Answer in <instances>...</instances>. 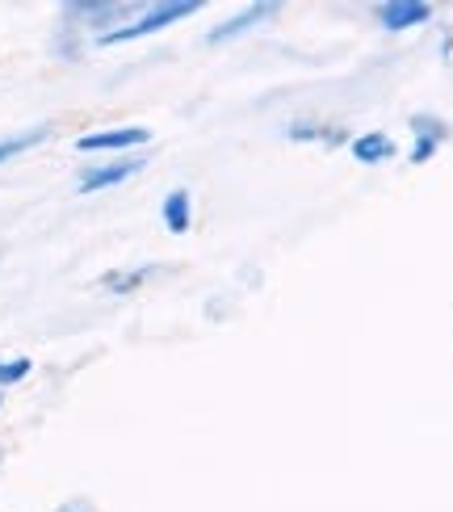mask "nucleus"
<instances>
[{
    "mask_svg": "<svg viewBox=\"0 0 453 512\" xmlns=\"http://www.w3.org/2000/svg\"><path fill=\"white\" fill-rule=\"evenodd\" d=\"M63 512H72V508H63Z\"/></svg>",
    "mask_w": 453,
    "mask_h": 512,
    "instance_id": "nucleus-12",
    "label": "nucleus"
},
{
    "mask_svg": "<svg viewBox=\"0 0 453 512\" xmlns=\"http://www.w3.org/2000/svg\"><path fill=\"white\" fill-rule=\"evenodd\" d=\"M416 131H420V139H416V147H412V164H424V160H433L437 143L445 139V126L433 122V118H416Z\"/></svg>",
    "mask_w": 453,
    "mask_h": 512,
    "instance_id": "nucleus-8",
    "label": "nucleus"
},
{
    "mask_svg": "<svg viewBox=\"0 0 453 512\" xmlns=\"http://www.w3.org/2000/svg\"><path fill=\"white\" fill-rule=\"evenodd\" d=\"M34 366H30V357H17V361H0V387H9V382H21Z\"/></svg>",
    "mask_w": 453,
    "mask_h": 512,
    "instance_id": "nucleus-10",
    "label": "nucleus"
},
{
    "mask_svg": "<svg viewBox=\"0 0 453 512\" xmlns=\"http://www.w3.org/2000/svg\"><path fill=\"white\" fill-rule=\"evenodd\" d=\"M189 219H193V210H189V189H172V194L164 198V223H168V231H172V236H185Z\"/></svg>",
    "mask_w": 453,
    "mask_h": 512,
    "instance_id": "nucleus-7",
    "label": "nucleus"
},
{
    "mask_svg": "<svg viewBox=\"0 0 453 512\" xmlns=\"http://www.w3.org/2000/svg\"><path fill=\"white\" fill-rule=\"evenodd\" d=\"M378 21L386 30H412L433 21V5H424V0H386V5H378Z\"/></svg>",
    "mask_w": 453,
    "mask_h": 512,
    "instance_id": "nucleus-4",
    "label": "nucleus"
},
{
    "mask_svg": "<svg viewBox=\"0 0 453 512\" xmlns=\"http://www.w3.org/2000/svg\"><path fill=\"white\" fill-rule=\"evenodd\" d=\"M286 135H290V139H323V143H336V139H340V131H328V126H307V122L290 126Z\"/></svg>",
    "mask_w": 453,
    "mask_h": 512,
    "instance_id": "nucleus-11",
    "label": "nucleus"
},
{
    "mask_svg": "<svg viewBox=\"0 0 453 512\" xmlns=\"http://www.w3.org/2000/svg\"><path fill=\"white\" fill-rule=\"evenodd\" d=\"M273 13H277V5H269V0H261V5H248L244 13H235L231 21H223V26H214V30L206 34V42H210V47H219V42H231V38L248 34L252 26H261V21L273 17Z\"/></svg>",
    "mask_w": 453,
    "mask_h": 512,
    "instance_id": "nucleus-5",
    "label": "nucleus"
},
{
    "mask_svg": "<svg viewBox=\"0 0 453 512\" xmlns=\"http://www.w3.org/2000/svg\"><path fill=\"white\" fill-rule=\"evenodd\" d=\"M143 143H151L147 126H118V131H93L76 139L80 152H126V147H143Z\"/></svg>",
    "mask_w": 453,
    "mask_h": 512,
    "instance_id": "nucleus-2",
    "label": "nucleus"
},
{
    "mask_svg": "<svg viewBox=\"0 0 453 512\" xmlns=\"http://www.w3.org/2000/svg\"><path fill=\"white\" fill-rule=\"evenodd\" d=\"M202 9V0H168V5H156V9H147L139 21H131V26H114V30H105L101 42L110 47V42H135L143 34H156L164 26H172V21H181V17H193Z\"/></svg>",
    "mask_w": 453,
    "mask_h": 512,
    "instance_id": "nucleus-1",
    "label": "nucleus"
},
{
    "mask_svg": "<svg viewBox=\"0 0 453 512\" xmlns=\"http://www.w3.org/2000/svg\"><path fill=\"white\" fill-rule=\"evenodd\" d=\"M143 168V156H131V160H110V164H97V168H84L80 173V194H97V189H110V185H122L131 181Z\"/></svg>",
    "mask_w": 453,
    "mask_h": 512,
    "instance_id": "nucleus-3",
    "label": "nucleus"
},
{
    "mask_svg": "<svg viewBox=\"0 0 453 512\" xmlns=\"http://www.w3.org/2000/svg\"><path fill=\"white\" fill-rule=\"evenodd\" d=\"M395 156V139L382 135V131H370V135H357L353 139V160L357 164H382Z\"/></svg>",
    "mask_w": 453,
    "mask_h": 512,
    "instance_id": "nucleus-6",
    "label": "nucleus"
},
{
    "mask_svg": "<svg viewBox=\"0 0 453 512\" xmlns=\"http://www.w3.org/2000/svg\"><path fill=\"white\" fill-rule=\"evenodd\" d=\"M51 131L47 126H34V131H21V135H9V139H0V164L5 160H13V156H21V152H30L34 143H42Z\"/></svg>",
    "mask_w": 453,
    "mask_h": 512,
    "instance_id": "nucleus-9",
    "label": "nucleus"
}]
</instances>
